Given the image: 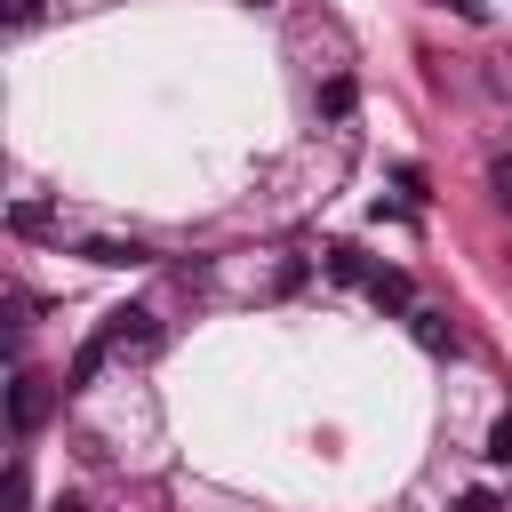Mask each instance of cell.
<instances>
[{
  "instance_id": "6da1fadb",
  "label": "cell",
  "mask_w": 512,
  "mask_h": 512,
  "mask_svg": "<svg viewBox=\"0 0 512 512\" xmlns=\"http://www.w3.org/2000/svg\"><path fill=\"white\" fill-rule=\"evenodd\" d=\"M96 344H104V360H128V352H152V344H160V320H152L144 304H120V312H104V328H96Z\"/></svg>"
},
{
  "instance_id": "7a4b0ae2",
  "label": "cell",
  "mask_w": 512,
  "mask_h": 512,
  "mask_svg": "<svg viewBox=\"0 0 512 512\" xmlns=\"http://www.w3.org/2000/svg\"><path fill=\"white\" fill-rule=\"evenodd\" d=\"M40 416H48V384H40V376H16V392H8V424H16V440H32Z\"/></svg>"
},
{
  "instance_id": "3957f363",
  "label": "cell",
  "mask_w": 512,
  "mask_h": 512,
  "mask_svg": "<svg viewBox=\"0 0 512 512\" xmlns=\"http://www.w3.org/2000/svg\"><path fill=\"white\" fill-rule=\"evenodd\" d=\"M360 288H368V296H376L384 312H416V296H408V272H392V264H376V272H368Z\"/></svg>"
},
{
  "instance_id": "277c9868",
  "label": "cell",
  "mask_w": 512,
  "mask_h": 512,
  "mask_svg": "<svg viewBox=\"0 0 512 512\" xmlns=\"http://www.w3.org/2000/svg\"><path fill=\"white\" fill-rule=\"evenodd\" d=\"M408 328H416V344H424V352H456V328H448L440 312H424V304H416V312H408Z\"/></svg>"
},
{
  "instance_id": "5b68a950",
  "label": "cell",
  "mask_w": 512,
  "mask_h": 512,
  "mask_svg": "<svg viewBox=\"0 0 512 512\" xmlns=\"http://www.w3.org/2000/svg\"><path fill=\"white\" fill-rule=\"evenodd\" d=\"M80 256H88V264H112V272H120V264H144V240H88Z\"/></svg>"
},
{
  "instance_id": "8992f818",
  "label": "cell",
  "mask_w": 512,
  "mask_h": 512,
  "mask_svg": "<svg viewBox=\"0 0 512 512\" xmlns=\"http://www.w3.org/2000/svg\"><path fill=\"white\" fill-rule=\"evenodd\" d=\"M488 200L512 216V152H496V160H488Z\"/></svg>"
},
{
  "instance_id": "52a82bcc",
  "label": "cell",
  "mask_w": 512,
  "mask_h": 512,
  "mask_svg": "<svg viewBox=\"0 0 512 512\" xmlns=\"http://www.w3.org/2000/svg\"><path fill=\"white\" fill-rule=\"evenodd\" d=\"M328 272H336V280H368V272H376V264H368V256H360V248H328Z\"/></svg>"
},
{
  "instance_id": "ba28073f",
  "label": "cell",
  "mask_w": 512,
  "mask_h": 512,
  "mask_svg": "<svg viewBox=\"0 0 512 512\" xmlns=\"http://www.w3.org/2000/svg\"><path fill=\"white\" fill-rule=\"evenodd\" d=\"M488 464H512V416L488 424Z\"/></svg>"
},
{
  "instance_id": "9c48e42d",
  "label": "cell",
  "mask_w": 512,
  "mask_h": 512,
  "mask_svg": "<svg viewBox=\"0 0 512 512\" xmlns=\"http://www.w3.org/2000/svg\"><path fill=\"white\" fill-rule=\"evenodd\" d=\"M8 504H16V512H24V504H32V472H24V456H16V464H8Z\"/></svg>"
},
{
  "instance_id": "30bf717a",
  "label": "cell",
  "mask_w": 512,
  "mask_h": 512,
  "mask_svg": "<svg viewBox=\"0 0 512 512\" xmlns=\"http://www.w3.org/2000/svg\"><path fill=\"white\" fill-rule=\"evenodd\" d=\"M16 232H48V208L40 200H16Z\"/></svg>"
},
{
  "instance_id": "8fae6325",
  "label": "cell",
  "mask_w": 512,
  "mask_h": 512,
  "mask_svg": "<svg viewBox=\"0 0 512 512\" xmlns=\"http://www.w3.org/2000/svg\"><path fill=\"white\" fill-rule=\"evenodd\" d=\"M40 8H48V0H8V24H16V32H32V24H40Z\"/></svg>"
},
{
  "instance_id": "7c38bea8",
  "label": "cell",
  "mask_w": 512,
  "mask_h": 512,
  "mask_svg": "<svg viewBox=\"0 0 512 512\" xmlns=\"http://www.w3.org/2000/svg\"><path fill=\"white\" fill-rule=\"evenodd\" d=\"M456 512H496V496H488V488H472V496H464Z\"/></svg>"
},
{
  "instance_id": "4fadbf2b",
  "label": "cell",
  "mask_w": 512,
  "mask_h": 512,
  "mask_svg": "<svg viewBox=\"0 0 512 512\" xmlns=\"http://www.w3.org/2000/svg\"><path fill=\"white\" fill-rule=\"evenodd\" d=\"M456 16H472V24H480V16H488V8H480V0H456Z\"/></svg>"
}]
</instances>
